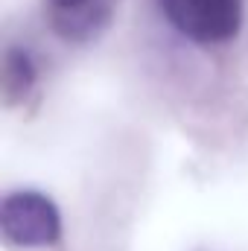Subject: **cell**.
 <instances>
[{"mask_svg": "<svg viewBox=\"0 0 248 251\" xmlns=\"http://www.w3.org/2000/svg\"><path fill=\"white\" fill-rule=\"evenodd\" d=\"M167 26L196 47H219L240 35L246 0H155Z\"/></svg>", "mask_w": 248, "mask_h": 251, "instance_id": "cell-1", "label": "cell"}, {"mask_svg": "<svg viewBox=\"0 0 248 251\" xmlns=\"http://www.w3.org/2000/svg\"><path fill=\"white\" fill-rule=\"evenodd\" d=\"M0 231L18 249H44L62 237L56 201L38 190H15L0 204Z\"/></svg>", "mask_w": 248, "mask_h": 251, "instance_id": "cell-2", "label": "cell"}, {"mask_svg": "<svg viewBox=\"0 0 248 251\" xmlns=\"http://www.w3.org/2000/svg\"><path fill=\"white\" fill-rule=\"evenodd\" d=\"M50 26L64 41H91L111 24L114 0H44Z\"/></svg>", "mask_w": 248, "mask_h": 251, "instance_id": "cell-3", "label": "cell"}, {"mask_svg": "<svg viewBox=\"0 0 248 251\" xmlns=\"http://www.w3.org/2000/svg\"><path fill=\"white\" fill-rule=\"evenodd\" d=\"M38 85V62L29 47L12 44L6 47L3 56V88H6V102L24 100L32 88Z\"/></svg>", "mask_w": 248, "mask_h": 251, "instance_id": "cell-4", "label": "cell"}]
</instances>
